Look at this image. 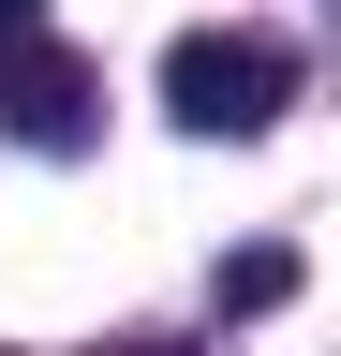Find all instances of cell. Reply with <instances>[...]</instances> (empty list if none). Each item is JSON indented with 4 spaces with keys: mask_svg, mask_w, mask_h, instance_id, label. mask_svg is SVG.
<instances>
[{
    "mask_svg": "<svg viewBox=\"0 0 341 356\" xmlns=\"http://www.w3.org/2000/svg\"><path fill=\"white\" fill-rule=\"evenodd\" d=\"M104 356H178V341H104Z\"/></svg>",
    "mask_w": 341,
    "mask_h": 356,
    "instance_id": "cell-4",
    "label": "cell"
},
{
    "mask_svg": "<svg viewBox=\"0 0 341 356\" xmlns=\"http://www.w3.org/2000/svg\"><path fill=\"white\" fill-rule=\"evenodd\" d=\"M90 119H104V89H90L74 44L0 30V134H15V149H90Z\"/></svg>",
    "mask_w": 341,
    "mask_h": 356,
    "instance_id": "cell-2",
    "label": "cell"
},
{
    "mask_svg": "<svg viewBox=\"0 0 341 356\" xmlns=\"http://www.w3.org/2000/svg\"><path fill=\"white\" fill-rule=\"evenodd\" d=\"M0 30H30V0H0Z\"/></svg>",
    "mask_w": 341,
    "mask_h": 356,
    "instance_id": "cell-5",
    "label": "cell"
},
{
    "mask_svg": "<svg viewBox=\"0 0 341 356\" xmlns=\"http://www.w3.org/2000/svg\"><path fill=\"white\" fill-rule=\"evenodd\" d=\"M282 297H297V252H238L223 267V312H282Z\"/></svg>",
    "mask_w": 341,
    "mask_h": 356,
    "instance_id": "cell-3",
    "label": "cell"
},
{
    "mask_svg": "<svg viewBox=\"0 0 341 356\" xmlns=\"http://www.w3.org/2000/svg\"><path fill=\"white\" fill-rule=\"evenodd\" d=\"M282 89H297V60L267 30H178V44H163V119H178V134L252 149V134L282 119Z\"/></svg>",
    "mask_w": 341,
    "mask_h": 356,
    "instance_id": "cell-1",
    "label": "cell"
}]
</instances>
